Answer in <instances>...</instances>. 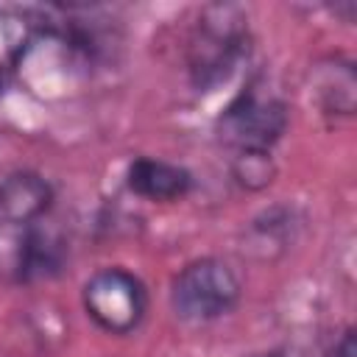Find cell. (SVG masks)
Returning <instances> with one entry per match:
<instances>
[{"label": "cell", "instance_id": "obj_2", "mask_svg": "<svg viewBox=\"0 0 357 357\" xmlns=\"http://www.w3.org/2000/svg\"><path fill=\"white\" fill-rule=\"evenodd\" d=\"M243 296L237 271L220 257L187 262L170 282V310L178 321L201 326L229 315Z\"/></svg>", "mask_w": 357, "mask_h": 357}, {"label": "cell", "instance_id": "obj_1", "mask_svg": "<svg viewBox=\"0 0 357 357\" xmlns=\"http://www.w3.org/2000/svg\"><path fill=\"white\" fill-rule=\"evenodd\" d=\"M248 14L234 3H209L201 8L187 47V67L198 92L226 84L248 59Z\"/></svg>", "mask_w": 357, "mask_h": 357}, {"label": "cell", "instance_id": "obj_9", "mask_svg": "<svg viewBox=\"0 0 357 357\" xmlns=\"http://www.w3.org/2000/svg\"><path fill=\"white\" fill-rule=\"evenodd\" d=\"M231 178L245 190H265L276 178L271 151H237L231 159Z\"/></svg>", "mask_w": 357, "mask_h": 357}, {"label": "cell", "instance_id": "obj_12", "mask_svg": "<svg viewBox=\"0 0 357 357\" xmlns=\"http://www.w3.org/2000/svg\"><path fill=\"white\" fill-rule=\"evenodd\" d=\"M248 357H282V354H276V351H257V354H248Z\"/></svg>", "mask_w": 357, "mask_h": 357}, {"label": "cell", "instance_id": "obj_10", "mask_svg": "<svg viewBox=\"0 0 357 357\" xmlns=\"http://www.w3.org/2000/svg\"><path fill=\"white\" fill-rule=\"evenodd\" d=\"M33 31H36V25H31V20L25 14L0 11V70L14 67L20 50L25 47V42L31 39Z\"/></svg>", "mask_w": 357, "mask_h": 357}, {"label": "cell", "instance_id": "obj_11", "mask_svg": "<svg viewBox=\"0 0 357 357\" xmlns=\"http://www.w3.org/2000/svg\"><path fill=\"white\" fill-rule=\"evenodd\" d=\"M335 357H354L357 354V349H354V329H346L343 332V337L335 343V351H332Z\"/></svg>", "mask_w": 357, "mask_h": 357}, {"label": "cell", "instance_id": "obj_8", "mask_svg": "<svg viewBox=\"0 0 357 357\" xmlns=\"http://www.w3.org/2000/svg\"><path fill=\"white\" fill-rule=\"evenodd\" d=\"M312 92L324 112L329 114H351L357 103V75L351 61L326 59L312 70Z\"/></svg>", "mask_w": 357, "mask_h": 357}, {"label": "cell", "instance_id": "obj_7", "mask_svg": "<svg viewBox=\"0 0 357 357\" xmlns=\"http://www.w3.org/2000/svg\"><path fill=\"white\" fill-rule=\"evenodd\" d=\"M126 187L148 201H178L190 192L192 173L156 156H137L126 170Z\"/></svg>", "mask_w": 357, "mask_h": 357}, {"label": "cell", "instance_id": "obj_6", "mask_svg": "<svg viewBox=\"0 0 357 357\" xmlns=\"http://www.w3.org/2000/svg\"><path fill=\"white\" fill-rule=\"evenodd\" d=\"M67 243L59 229L36 220L22 229L17 248V276L20 282H42L53 279L64 271Z\"/></svg>", "mask_w": 357, "mask_h": 357}, {"label": "cell", "instance_id": "obj_5", "mask_svg": "<svg viewBox=\"0 0 357 357\" xmlns=\"http://www.w3.org/2000/svg\"><path fill=\"white\" fill-rule=\"evenodd\" d=\"M53 195V184L42 173L14 170L0 178V220L25 229L47 215Z\"/></svg>", "mask_w": 357, "mask_h": 357}, {"label": "cell", "instance_id": "obj_4", "mask_svg": "<svg viewBox=\"0 0 357 357\" xmlns=\"http://www.w3.org/2000/svg\"><path fill=\"white\" fill-rule=\"evenodd\" d=\"M86 315L109 335L134 332L148 312V290L126 268H100L81 290Z\"/></svg>", "mask_w": 357, "mask_h": 357}, {"label": "cell", "instance_id": "obj_3", "mask_svg": "<svg viewBox=\"0 0 357 357\" xmlns=\"http://www.w3.org/2000/svg\"><path fill=\"white\" fill-rule=\"evenodd\" d=\"M287 128V103L262 81H248L220 112L218 139L237 151H271Z\"/></svg>", "mask_w": 357, "mask_h": 357}]
</instances>
